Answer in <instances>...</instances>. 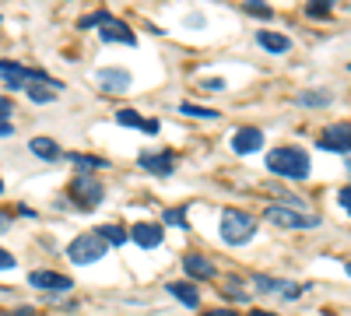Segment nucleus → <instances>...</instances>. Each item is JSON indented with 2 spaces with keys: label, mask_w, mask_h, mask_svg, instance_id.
Here are the masks:
<instances>
[{
  "label": "nucleus",
  "mask_w": 351,
  "mask_h": 316,
  "mask_svg": "<svg viewBox=\"0 0 351 316\" xmlns=\"http://www.w3.org/2000/svg\"><path fill=\"white\" fill-rule=\"evenodd\" d=\"M267 169L281 180H309L313 172V162H309V151L306 148H295V145H285V148H274L267 155Z\"/></svg>",
  "instance_id": "nucleus-1"
},
{
  "label": "nucleus",
  "mask_w": 351,
  "mask_h": 316,
  "mask_svg": "<svg viewBox=\"0 0 351 316\" xmlns=\"http://www.w3.org/2000/svg\"><path fill=\"white\" fill-rule=\"evenodd\" d=\"M253 236H256L253 215L236 211V208H228V211L221 215V239H225L228 246H243V243H250Z\"/></svg>",
  "instance_id": "nucleus-2"
},
{
  "label": "nucleus",
  "mask_w": 351,
  "mask_h": 316,
  "mask_svg": "<svg viewBox=\"0 0 351 316\" xmlns=\"http://www.w3.org/2000/svg\"><path fill=\"white\" fill-rule=\"evenodd\" d=\"M267 221H271L274 228H288V232H306V228H316V225H319L316 215L285 208V204H271V208H267Z\"/></svg>",
  "instance_id": "nucleus-3"
},
{
  "label": "nucleus",
  "mask_w": 351,
  "mask_h": 316,
  "mask_svg": "<svg viewBox=\"0 0 351 316\" xmlns=\"http://www.w3.org/2000/svg\"><path fill=\"white\" fill-rule=\"evenodd\" d=\"M71 197L77 200V208L92 211V208H99L106 200V186L92 176V172H81V176L74 180V186H71Z\"/></svg>",
  "instance_id": "nucleus-4"
},
{
  "label": "nucleus",
  "mask_w": 351,
  "mask_h": 316,
  "mask_svg": "<svg viewBox=\"0 0 351 316\" xmlns=\"http://www.w3.org/2000/svg\"><path fill=\"white\" fill-rule=\"evenodd\" d=\"M67 256H71L74 264H95V260H102V256H106V243L99 239V232H84V236H77L67 246Z\"/></svg>",
  "instance_id": "nucleus-5"
},
{
  "label": "nucleus",
  "mask_w": 351,
  "mask_h": 316,
  "mask_svg": "<svg viewBox=\"0 0 351 316\" xmlns=\"http://www.w3.org/2000/svg\"><path fill=\"white\" fill-rule=\"evenodd\" d=\"M319 148L324 151H351V123H330L324 134H319Z\"/></svg>",
  "instance_id": "nucleus-6"
},
{
  "label": "nucleus",
  "mask_w": 351,
  "mask_h": 316,
  "mask_svg": "<svg viewBox=\"0 0 351 316\" xmlns=\"http://www.w3.org/2000/svg\"><path fill=\"white\" fill-rule=\"evenodd\" d=\"M99 88L120 95V92H130V88H134V77H130V71H123V67H102V71H99Z\"/></svg>",
  "instance_id": "nucleus-7"
},
{
  "label": "nucleus",
  "mask_w": 351,
  "mask_h": 316,
  "mask_svg": "<svg viewBox=\"0 0 351 316\" xmlns=\"http://www.w3.org/2000/svg\"><path fill=\"white\" fill-rule=\"evenodd\" d=\"M28 284H36L43 292H67L74 281L67 274H56V271H32L28 274Z\"/></svg>",
  "instance_id": "nucleus-8"
},
{
  "label": "nucleus",
  "mask_w": 351,
  "mask_h": 316,
  "mask_svg": "<svg viewBox=\"0 0 351 316\" xmlns=\"http://www.w3.org/2000/svg\"><path fill=\"white\" fill-rule=\"evenodd\" d=\"M260 148H263V130H256V127H243L232 137V151L236 155H253Z\"/></svg>",
  "instance_id": "nucleus-9"
},
{
  "label": "nucleus",
  "mask_w": 351,
  "mask_h": 316,
  "mask_svg": "<svg viewBox=\"0 0 351 316\" xmlns=\"http://www.w3.org/2000/svg\"><path fill=\"white\" fill-rule=\"evenodd\" d=\"M162 225H155V221H141V225H134L130 228V239L137 243V246H144V250H155V246H162Z\"/></svg>",
  "instance_id": "nucleus-10"
},
{
  "label": "nucleus",
  "mask_w": 351,
  "mask_h": 316,
  "mask_svg": "<svg viewBox=\"0 0 351 316\" xmlns=\"http://www.w3.org/2000/svg\"><path fill=\"white\" fill-rule=\"evenodd\" d=\"M137 162H141V169L155 172V176H169V172L176 169V158H172L169 151H144Z\"/></svg>",
  "instance_id": "nucleus-11"
},
{
  "label": "nucleus",
  "mask_w": 351,
  "mask_h": 316,
  "mask_svg": "<svg viewBox=\"0 0 351 316\" xmlns=\"http://www.w3.org/2000/svg\"><path fill=\"white\" fill-rule=\"evenodd\" d=\"M99 36H102V42H123V46H137V36L130 32V28H127L123 21H116V18H112L109 25H102V32H99Z\"/></svg>",
  "instance_id": "nucleus-12"
},
{
  "label": "nucleus",
  "mask_w": 351,
  "mask_h": 316,
  "mask_svg": "<svg viewBox=\"0 0 351 316\" xmlns=\"http://www.w3.org/2000/svg\"><path fill=\"white\" fill-rule=\"evenodd\" d=\"M183 271L190 278H215V264L208 260V256H200V253H186L183 256Z\"/></svg>",
  "instance_id": "nucleus-13"
},
{
  "label": "nucleus",
  "mask_w": 351,
  "mask_h": 316,
  "mask_svg": "<svg viewBox=\"0 0 351 316\" xmlns=\"http://www.w3.org/2000/svg\"><path fill=\"white\" fill-rule=\"evenodd\" d=\"M165 289H169V295H176V299H180L183 306L197 309V302H200V292H197V284H190V281H169Z\"/></svg>",
  "instance_id": "nucleus-14"
},
{
  "label": "nucleus",
  "mask_w": 351,
  "mask_h": 316,
  "mask_svg": "<svg viewBox=\"0 0 351 316\" xmlns=\"http://www.w3.org/2000/svg\"><path fill=\"white\" fill-rule=\"evenodd\" d=\"M28 148H32V155H39V158H46V162L60 158V145H56L53 137H32V141H28Z\"/></svg>",
  "instance_id": "nucleus-15"
},
{
  "label": "nucleus",
  "mask_w": 351,
  "mask_h": 316,
  "mask_svg": "<svg viewBox=\"0 0 351 316\" xmlns=\"http://www.w3.org/2000/svg\"><path fill=\"white\" fill-rule=\"evenodd\" d=\"M256 42L267 49V53H288L291 49V39L281 36V32H256Z\"/></svg>",
  "instance_id": "nucleus-16"
},
{
  "label": "nucleus",
  "mask_w": 351,
  "mask_h": 316,
  "mask_svg": "<svg viewBox=\"0 0 351 316\" xmlns=\"http://www.w3.org/2000/svg\"><path fill=\"white\" fill-rule=\"evenodd\" d=\"M116 120H120L123 127H141L144 134H158V123L155 120H141V112H134V109H120Z\"/></svg>",
  "instance_id": "nucleus-17"
},
{
  "label": "nucleus",
  "mask_w": 351,
  "mask_h": 316,
  "mask_svg": "<svg viewBox=\"0 0 351 316\" xmlns=\"http://www.w3.org/2000/svg\"><path fill=\"white\" fill-rule=\"evenodd\" d=\"M99 239H102L106 246H109V243H112V246H123V243H127V232H123L120 225H99Z\"/></svg>",
  "instance_id": "nucleus-18"
},
{
  "label": "nucleus",
  "mask_w": 351,
  "mask_h": 316,
  "mask_svg": "<svg viewBox=\"0 0 351 316\" xmlns=\"http://www.w3.org/2000/svg\"><path fill=\"white\" fill-rule=\"evenodd\" d=\"M334 95L330 92H299V106H309V109H319V106H330Z\"/></svg>",
  "instance_id": "nucleus-19"
},
{
  "label": "nucleus",
  "mask_w": 351,
  "mask_h": 316,
  "mask_svg": "<svg viewBox=\"0 0 351 316\" xmlns=\"http://www.w3.org/2000/svg\"><path fill=\"white\" fill-rule=\"evenodd\" d=\"M180 109L186 112V117H197V120H218V117H221L218 109H208V106H193V102H183Z\"/></svg>",
  "instance_id": "nucleus-20"
},
{
  "label": "nucleus",
  "mask_w": 351,
  "mask_h": 316,
  "mask_svg": "<svg viewBox=\"0 0 351 316\" xmlns=\"http://www.w3.org/2000/svg\"><path fill=\"white\" fill-rule=\"evenodd\" d=\"M253 284H256V292H285V284L267 274H253Z\"/></svg>",
  "instance_id": "nucleus-21"
},
{
  "label": "nucleus",
  "mask_w": 351,
  "mask_h": 316,
  "mask_svg": "<svg viewBox=\"0 0 351 316\" xmlns=\"http://www.w3.org/2000/svg\"><path fill=\"white\" fill-rule=\"evenodd\" d=\"M165 225H176V228H190V225H186V208H172V211H165Z\"/></svg>",
  "instance_id": "nucleus-22"
},
{
  "label": "nucleus",
  "mask_w": 351,
  "mask_h": 316,
  "mask_svg": "<svg viewBox=\"0 0 351 316\" xmlns=\"http://www.w3.org/2000/svg\"><path fill=\"white\" fill-rule=\"evenodd\" d=\"M109 21H112V14H109V11H95V14L81 18V28H95V25H109Z\"/></svg>",
  "instance_id": "nucleus-23"
},
{
  "label": "nucleus",
  "mask_w": 351,
  "mask_h": 316,
  "mask_svg": "<svg viewBox=\"0 0 351 316\" xmlns=\"http://www.w3.org/2000/svg\"><path fill=\"white\" fill-rule=\"evenodd\" d=\"M71 162L84 169H106V158H92V155H71Z\"/></svg>",
  "instance_id": "nucleus-24"
},
{
  "label": "nucleus",
  "mask_w": 351,
  "mask_h": 316,
  "mask_svg": "<svg viewBox=\"0 0 351 316\" xmlns=\"http://www.w3.org/2000/svg\"><path fill=\"white\" fill-rule=\"evenodd\" d=\"M239 284H243V281H239V278H228V281H225V284H221V292H228V295H232V299H246V292H243V289H239Z\"/></svg>",
  "instance_id": "nucleus-25"
},
{
  "label": "nucleus",
  "mask_w": 351,
  "mask_h": 316,
  "mask_svg": "<svg viewBox=\"0 0 351 316\" xmlns=\"http://www.w3.org/2000/svg\"><path fill=\"white\" fill-rule=\"evenodd\" d=\"M306 11H309V18H327L330 14V4H327V0H316V4H309Z\"/></svg>",
  "instance_id": "nucleus-26"
},
{
  "label": "nucleus",
  "mask_w": 351,
  "mask_h": 316,
  "mask_svg": "<svg viewBox=\"0 0 351 316\" xmlns=\"http://www.w3.org/2000/svg\"><path fill=\"white\" fill-rule=\"evenodd\" d=\"M200 88L204 92H225V81L221 77H208V81H200Z\"/></svg>",
  "instance_id": "nucleus-27"
},
{
  "label": "nucleus",
  "mask_w": 351,
  "mask_h": 316,
  "mask_svg": "<svg viewBox=\"0 0 351 316\" xmlns=\"http://www.w3.org/2000/svg\"><path fill=\"white\" fill-rule=\"evenodd\" d=\"M8 117H14V102L11 99H0V123H8Z\"/></svg>",
  "instance_id": "nucleus-28"
},
{
  "label": "nucleus",
  "mask_w": 351,
  "mask_h": 316,
  "mask_svg": "<svg viewBox=\"0 0 351 316\" xmlns=\"http://www.w3.org/2000/svg\"><path fill=\"white\" fill-rule=\"evenodd\" d=\"M337 200H341V208L351 215V183L348 186H341V193H337Z\"/></svg>",
  "instance_id": "nucleus-29"
},
{
  "label": "nucleus",
  "mask_w": 351,
  "mask_h": 316,
  "mask_svg": "<svg viewBox=\"0 0 351 316\" xmlns=\"http://www.w3.org/2000/svg\"><path fill=\"white\" fill-rule=\"evenodd\" d=\"M14 264H18V260H14V256H11L8 250H0V271H11Z\"/></svg>",
  "instance_id": "nucleus-30"
},
{
  "label": "nucleus",
  "mask_w": 351,
  "mask_h": 316,
  "mask_svg": "<svg viewBox=\"0 0 351 316\" xmlns=\"http://www.w3.org/2000/svg\"><path fill=\"white\" fill-rule=\"evenodd\" d=\"M246 11H250V14H260V18H271V14H274L271 8H263V4H246Z\"/></svg>",
  "instance_id": "nucleus-31"
},
{
  "label": "nucleus",
  "mask_w": 351,
  "mask_h": 316,
  "mask_svg": "<svg viewBox=\"0 0 351 316\" xmlns=\"http://www.w3.org/2000/svg\"><path fill=\"white\" fill-rule=\"evenodd\" d=\"M11 316H36V309H32V306H21V309H14Z\"/></svg>",
  "instance_id": "nucleus-32"
},
{
  "label": "nucleus",
  "mask_w": 351,
  "mask_h": 316,
  "mask_svg": "<svg viewBox=\"0 0 351 316\" xmlns=\"http://www.w3.org/2000/svg\"><path fill=\"white\" fill-rule=\"evenodd\" d=\"M204 316H239V313H232V309H215V313H204Z\"/></svg>",
  "instance_id": "nucleus-33"
},
{
  "label": "nucleus",
  "mask_w": 351,
  "mask_h": 316,
  "mask_svg": "<svg viewBox=\"0 0 351 316\" xmlns=\"http://www.w3.org/2000/svg\"><path fill=\"white\" fill-rule=\"evenodd\" d=\"M11 134H14V127H11V123H0V137H11Z\"/></svg>",
  "instance_id": "nucleus-34"
},
{
  "label": "nucleus",
  "mask_w": 351,
  "mask_h": 316,
  "mask_svg": "<svg viewBox=\"0 0 351 316\" xmlns=\"http://www.w3.org/2000/svg\"><path fill=\"white\" fill-rule=\"evenodd\" d=\"M8 225H11V218H8V215H0V232H4Z\"/></svg>",
  "instance_id": "nucleus-35"
},
{
  "label": "nucleus",
  "mask_w": 351,
  "mask_h": 316,
  "mask_svg": "<svg viewBox=\"0 0 351 316\" xmlns=\"http://www.w3.org/2000/svg\"><path fill=\"white\" fill-rule=\"evenodd\" d=\"M250 316H274V313H263V309H253Z\"/></svg>",
  "instance_id": "nucleus-36"
},
{
  "label": "nucleus",
  "mask_w": 351,
  "mask_h": 316,
  "mask_svg": "<svg viewBox=\"0 0 351 316\" xmlns=\"http://www.w3.org/2000/svg\"><path fill=\"white\" fill-rule=\"evenodd\" d=\"M348 274H351V260H348Z\"/></svg>",
  "instance_id": "nucleus-37"
},
{
  "label": "nucleus",
  "mask_w": 351,
  "mask_h": 316,
  "mask_svg": "<svg viewBox=\"0 0 351 316\" xmlns=\"http://www.w3.org/2000/svg\"><path fill=\"white\" fill-rule=\"evenodd\" d=\"M0 193H4V183H0Z\"/></svg>",
  "instance_id": "nucleus-38"
},
{
  "label": "nucleus",
  "mask_w": 351,
  "mask_h": 316,
  "mask_svg": "<svg viewBox=\"0 0 351 316\" xmlns=\"http://www.w3.org/2000/svg\"><path fill=\"white\" fill-rule=\"evenodd\" d=\"M348 169H351V158H348Z\"/></svg>",
  "instance_id": "nucleus-39"
},
{
  "label": "nucleus",
  "mask_w": 351,
  "mask_h": 316,
  "mask_svg": "<svg viewBox=\"0 0 351 316\" xmlns=\"http://www.w3.org/2000/svg\"><path fill=\"white\" fill-rule=\"evenodd\" d=\"M348 71H351V64H348Z\"/></svg>",
  "instance_id": "nucleus-40"
}]
</instances>
